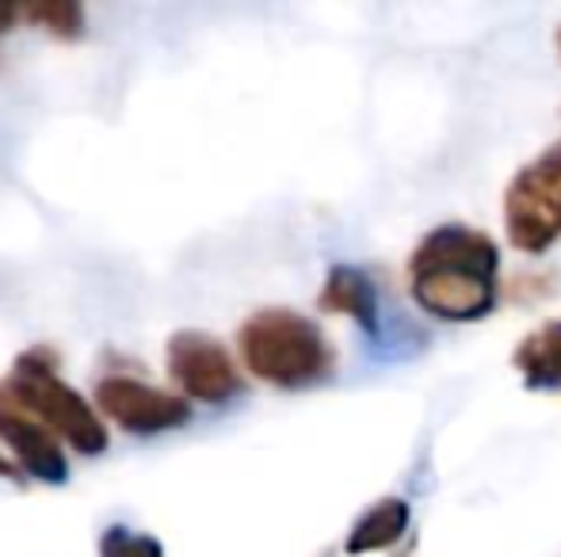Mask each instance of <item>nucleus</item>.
I'll return each instance as SVG.
<instances>
[{
  "mask_svg": "<svg viewBox=\"0 0 561 557\" xmlns=\"http://www.w3.org/2000/svg\"><path fill=\"white\" fill-rule=\"evenodd\" d=\"M501 253L493 237L473 225H439L409 260V290L416 305L439 321H481L496 305Z\"/></svg>",
  "mask_w": 561,
  "mask_h": 557,
  "instance_id": "nucleus-1",
  "label": "nucleus"
},
{
  "mask_svg": "<svg viewBox=\"0 0 561 557\" xmlns=\"http://www.w3.org/2000/svg\"><path fill=\"white\" fill-rule=\"evenodd\" d=\"M241 359L260 382L279 390L318 386L333 374L336 356L325 333L295 310H260L241 325Z\"/></svg>",
  "mask_w": 561,
  "mask_h": 557,
  "instance_id": "nucleus-2",
  "label": "nucleus"
},
{
  "mask_svg": "<svg viewBox=\"0 0 561 557\" xmlns=\"http://www.w3.org/2000/svg\"><path fill=\"white\" fill-rule=\"evenodd\" d=\"M4 390L31 413V417L43 420L50 431H58L77 454L107 451V428L100 423L96 413L84 405V397L58 379L54 359L46 348H35L15 359V371H12V379L4 382Z\"/></svg>",
  "mask_w": 561,
  "mask_h": 557,
  "instance_id": "nucleus-3",
  "label": "nucleus"
},
{
  "mask_svg": "<svg viewBox=\"0 0 561 557\" xmlns=\"http://www.w3.org/2000/svg\"><path fill=\"white\" fill-rule=\"evenodd\" d=\"M504 233L519 253H547L561 237V141L542 149L504 192Z\"/></svg>",
  "mask_w": 561,
  "mask_h": 557,
  "instance_id": "nucleus-4",
  "label": "nucleus"
},
{
  "mask_svg": "<svg viewBox=\"0 0 561 557\" xmlns=\"http://www.w3.org/2000/svg\"><path fill=\"white\" fill-rule=\"evenodd\" d=\"M169 374L184 397L222 405L241 394V374L233 356L203 333H176L169 340Z\"/></svg>",
  "mask_w": 561,
  "mask_h": 557,
  "instance_id": "nucleus-5",
  "label": "nucleus"
},
{
  "mask_svg": "<svg viewBox=\"0 0 561 557\" xmlns=\"http://www.w3.org/2000/svg\"><path fill=\"white\" fill-rule=\"evenodd\" d=\"M96 405L107 420H115L126 431H138V436H153V431H169L192 420V405L184 397L153 390L138 379H123V374L100 382Z\"/></svg>",
  "mask_w": 561,
  "mask_h": 557,
  "instance_id": "nucleus-6",
  "label": "nucleus"
},
{
  "mask_svg": "<svg viewBox=\"0 0 561 557\" xmlns=\"http://www.w3.org/2000/svg\"><path fill=\"white\" fill-rule=\"evenodd\" d=\"M0 439L12 446V454L20 459V466L38 481H66L69 466L61 459V446L54 439V431L43 420H35L4 386H0Z\"/></svg>",
  "mask_w": 561,
  "mask_h": 557,
  "instance_id": "nucleus-7",
  "label": "nucleus"
},
{
  "mask_svg": "<svg viewBox=\"0 0 561 557\" xmlns=\"http://www.w3.org/2000/svg\"><path fill=\"white\" fill-rule=\"evenodd\" d=\"M512 367L527 390H561V321H547L516 344Z\"/></svg>",
  "mask_w": 561,
  "mask_h": 557,
  "instance_id": "nucleus-8",
  "label": "nucleus"
},
{
  "mask_svg": "<svg viewBox=\"0 0 561 557\" xmlns=\"http://www.w3.org/2000/svg\"><path fill=\"white\" fill-rule=\"evenodd\" d=\"M318 305L325 313H344V317H352L355 325H363L367 333L378 328V294L359 268H344V264H340V268L329 271L325 287H321V294H318Z\"/></svg>",
  "mask_w": 561,
  "mask_h": 557,
  "instance_id": "nucleus-9",
  "label": "nucleus"
},
{
  "mask_svg": "<svg viewBox=\"0 0 561 557\" xmlns=\"http://www.w3.org/2000/svg\"><path fill=\"white\" fill-rule=\"evenodd\" d=\"M405 527H409V504H405V500H398V497H386V500H378L375 508H367V512L359 515L355 531L347 535L344 550L352 557L386 550V546H393L401 535H405Z\"/></svg>",
  "mask_w": 561,
  "mask_h": 557,
  "instance_id": "nucleus-10",
  "label": "nucleus"
},
{
  "mask_svg": "<svg viewBox=\"0 0 561 557\" xmlns=\"http://www.w3.org/2000/svg\"><path fill=\"white\" fill-rule=\"evenodd\" d=\"M20 20L38 23V27H46L50 35H58V38H77L84 31V12H81V4H73V0L27 4V8H20Z\"/></svg>",
  "mask_w": 561,
  "mask_h": 557,
  "instance_id": "nucleus-11",
  "label": "nucleus"
},
{
  "mask_svg": "<svg viewBox=\"0 0 561 557\" xmlns=\"http://www.w3.org/2000/svg\"><path fill=\"white\" fill-rule=\"evenodd\" d=\"M100 557H164L153 535H141L130 527H112L100 538Z\"/></svg>",
  "mask_w": 561,
  "mask_h": 557,
  "instance_id": "nucleus-12",
  "label": "nucleus"
},
{
  "mask_svg": "<svg viewBox=\"0 0 561 557\" xmlns=\"http://www.w3.org/2000/svg\"><path fill=\"white\" fill-rule=\"evenodd\" d=\"M15 20H20V8H15V4H4V0H0V35H4V31L12 27Z\"/></svg>",
  "mask_w": 561,
  "mask_h": 557,
  "instance_id": "nucleus-13",
  "label": "nucleus"
},
{
  "mask_svg": "<svg viewBox=\"0 0 561 557\" xmlns=\"http://www.w3.org/2000/svg\"><path fill=\"white\" fill-rule=\"evenodd\" d=\"M15 474V466H12V462H4V459H0V477H12Z\"/></svg>",
  "mask_w": 561,
  "mask_h": 557,
  "instance_id": "nucleus-14",
  "label": "nucleus"
},
{
  "mask_svg": "<svg viewBox=\"0 0 561 557\" xmlns=\"http://www.w3.org/2000/svg\"><path fill=\"white\" fill-rule=\"evenodd\" d=\"M554 46H558V58H561V27H558V35H554Z\"/></svg>",
  "mask_w": 561,
  "mask_h": 557,
  "instance_id": "nucleus-15",
  "label": "nucleus"
}]
</instances>
